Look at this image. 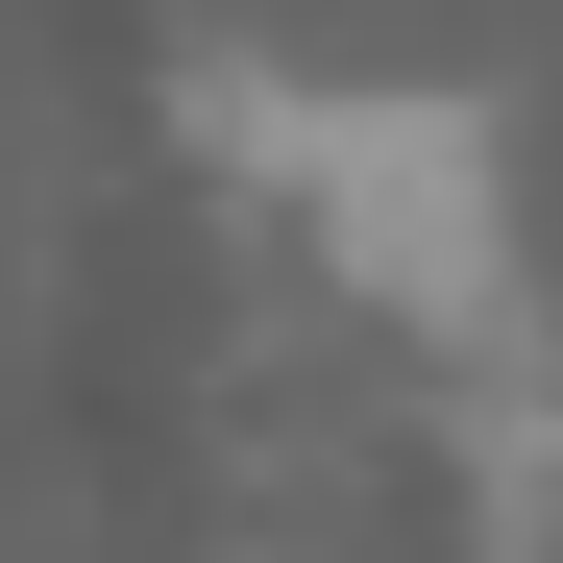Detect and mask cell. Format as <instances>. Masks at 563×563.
Returning a JSON list of instances; mask_svg holds the SVG:
<instances>
[{"label": "cell", "mask_w": 563, "mask_h": 563, "mask_svg": "<svg viewBox=\"0 0 563 563\" xmlns=\"http://www.w3.org/2000/svg\"><path fill=\"white\" fill-rule=\"evenodd\" d=\"M172 123H197V172H245V197H295L343 319H393L441 393L465 367H539V245H515V123L465 99V74H295L197 25L172 49Z\"/></svg>", "instance_id": "6da1fadb"}]
</instances>
